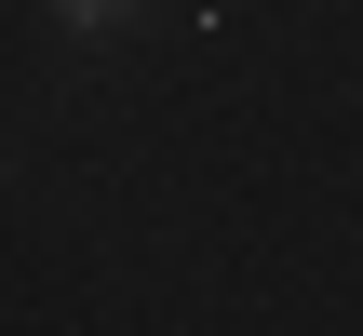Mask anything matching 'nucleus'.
Masks as SVG:
<instances>
[{"instance_id":"f257e3e1","label":"nucleus","mask_w":363,"mask_h":336,"mask_svg":"<svg viewBox=\"0 0 363 336\" xmlns=\"http://www.w3.org/2000/svg\"><path fill=\"white\" fill-rule=\"evenodd\" d=\"M54 13H67V27H121L135 0H54Z\"/></svg>"}]
</instances>
